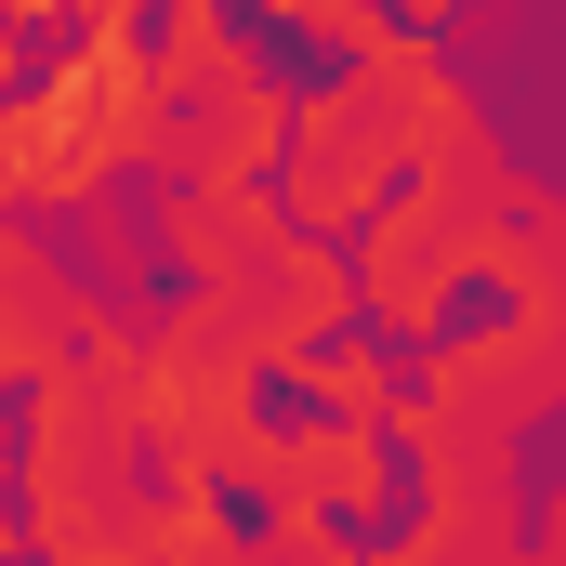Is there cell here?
Returning a JSON list of instances; mask_svg holds the SVG:
<instances>
[{"label":"cell","instance_id":"cell-11","mask_svg":"<svg viewBox=\"0 0 566 566\" xmlns=\"http://www.w3.org/2000/svg\"><path fill=\"white\" fill-rule=\"evenodd\" d=\"M0 474H13V434H0Z\"/></svg>","mask_w":566,"mask_h":566},{"label":"cell","instance_id":"cell-9","mask_svg":"<svg viewBox=\"0 0 566 566\" xmlns=\"http://www.w3.org/2000/svg\"><path fill=\"white\" fill-rule=\"evenodd\" d=\"M27 66H40V13H0V106L27 93Z\"/></svg>","mask_w":566,"mask_h":566},{"label":"cell","instance_id":"cell-5","mask_svg":"<svg viewBox=\"0 0 566 566\" xmlns=\"http://www.w3.org/2000/svg\"><path fill=\"white\" fill-rule=\"evenodd\" d=\"M303 382H316V422H356V434H396V422H409V369L369 356V343H329Z\"/></svg>","mask_w":566,"mask_h":566},{"label":"cell","instance_id":"cell-6","mask_svg":"<svg viewBox=\"0 0 566 566\" xmlns=\"http://www.w3.org/2000/svg\"><path fill=\"white\" fill-rule=\"evenodd\" d=\"M145 554L158 566H238V514L211 488H158L145 501Z\"/></svg>","mask_w":566,"mask_h":566},{"label":"cell","instance_id":"cell-8","mask_svg":"<svg viewBox=\"0 0 566 566\" xmlns=\"http://www.w3.org/2000/svg\"><path fill=\"white\" fill-rule=\"evenodd\" d=\"M514 343H527V369H541V396L566 409V303H541V316H514Z\"/></svg>","mask_w":566,"mask_h":566},{"label":"cell","instance_id":"cell-2","mask_svg":"<svg viewBox=\"0 0 566 566\" xmlns=\"http://www.w3.org/2000/svg\"><path fill=\"white\" fill-rule=\"evenodd\" d=\"M474 238H488V224H461L448 198L396 185V211L356 238V303H369L396 343H448V303H461V277H474Z\"/></svg>","mask_w":566,"mask_h":566},{"label":"cell","instance_id":"cell-1","mask_svg":"<svg viewBox=\"0 0 566 566\" xmlns=\"http://www.w3.org/2000/svg\"><path fill=\"white\" fill-rule=\"evenodd\" d=\"M396 133H382V106L356 93V80H329V93H303V119H290V171H277V211L290 238H329V251H356L382 211H396Z\"/></svg>","mask_w":566,"mask_h":566},{"label":"cell","instance_id":"cell-3","mask_svg":"<svg viewBox=\"0 0 566 566\" xmlns=\"http://www.w3.org/2000/svg\"><path fill=\"white\" fill-rule=\"evenodd\" d=\"M396 488H409V448H396V434L303 422V434H277V501H264V527H329V541H356V527L396 514Z\"/></svg>","mask_w":566,"mask_h":566},{"label":"cell","instance_id":"cell-7","mask_svg":"<svg viewBox=\"0 0 566 566\" xmlns=\"http://www.w3.org/2000/svg\"><path fill=\"white\" fill-rule=\"evenodd\" d=\"M238 566H356V541H329V527H251Z\"/></svg>","mask_w":566,"mask_h":566},{"label":"cell","instance_id":"cell-10","mask_svg":"<svg viewBox=\"0 0 566 566\" xmlns=\"http://www.w3.org/2000/svg\"><path fill=\"white\" fill-rule=\"evenodd\" d=\"M541 566H566V488H554V514H541Z\"/></svg>","mask_w":566,"mask_h":566},{"label":"cell","instance_id":"cell-4","mask_svg":"<svg viewBox=\"0 0 566 566\" xmlns=\"http://www.w3.org/2000/svg\"><path fill=\"white\" fill-rule=\"evenodd\" d=\"M290 119H303V93H290L264 53H238L171 133H185V185L198 198H264V171H290Z\"/></svg>","mask_w":566,"mask_h":566}]
</instances>
